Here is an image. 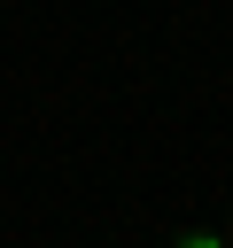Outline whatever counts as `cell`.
Wrapping results in <instances>:
<instances>
[{
    "label": "cell",
    "instance_id": "6da1fadb",
    "mask_svg": "<svg viewBox=\"0 0 233 248\" xmlns=\"http://www.w3.org/2000/svg\"><path fill=\"white\" fill-rule=\"evenodd\" d=\"M171 248H233V240H225V232H179Z\"/></svg>",
    "mask_w": 233,
    "mask_h": 248
}]
</instances>
